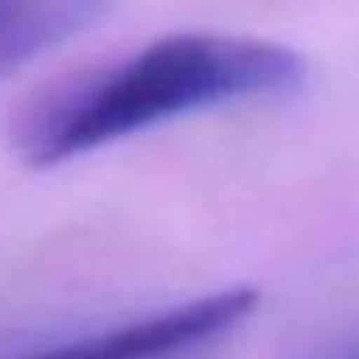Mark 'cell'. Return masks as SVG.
<instances>
[{
	"instance_id": "2",
	"label": "cell",
	"mask_w": 359,
	"mask_h": 359,
	"mask_svg": "<svg viewBox=\"0 0 359 359\" xmlns=\"http://www.w3.org/2000/svg\"><path fill=\"white\" fill-rule=\"evenodd\" d=\"M255 290H217V294L189 297L182 305H166L97 332L20 351L12 359H205L228 336L240 332L255 317Z\"/></svg>"
},
{
	"instance_id": "3",
	"label": "cell",
	"mask_w": 359,
	"mask_h": 359,
	"mask_svg": "<svg viewBox=\"0 0 359 359\" xmlns=\"http://www.w3.org/2000/svg\"><path fill=\"white\" fill-rule=\"evenodd\" d=\"M104 8L109 0H0V78L78 39Z\"/></svg>"
},
{
	"instance_id": "4",
	"label": "cell",
	"mask_w": 359,
	"mask_h": 359,
	"mask_svg": "<svg viewBox=\"0 0 359 359\" xmlns=\"http://www.w3.org/2000/svg\"><path fill=\"white\" fill-rule=\"evenodd\" d=\"M297 359H359V332H348V336H336V340H325L317 348L302 351Z\"/></svg>"
},
{
	"instance_id": "1",
	"label": "cell",
	"mask_w": 359,
	"mask_h": 359,
	"mask_svg": "<svg viewBox=\"0 0 359 359\" xmlns=\"http://www.w3.org/2000/svg\"><path fill=\"white\" fill-rule=\"evenodd\" d=\"M305 81L309 62L282 43L217 32L166 35L43 97L20 120L16 147L32 166H62L194 112L278 101Z\"/></svg>"
}]
</instances>
